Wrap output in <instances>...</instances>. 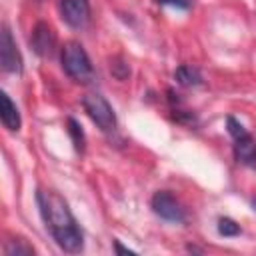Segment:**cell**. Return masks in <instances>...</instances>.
I'll return each mask as SVG.
<instances>
[{
    "label": "cell",
    "mask_w": 256,
    "mask_h": 256,
    "mask_svg": "<svg viewBox=\"0 0 256 256\" xmlns=\"http://www.w3.org/2000/svg\"><path fill=\"white\" fill-rule=\"evenodd\" d=\"M36 200H38L44 224L50 230L56 244L66 252H80L84 246V236L66 200L56 190H38Z\"/></svg>",
    "instance_id": "6da1fadb"
},
{
    "label": "cell",
    "mask_w": 256,
    "mask_h": 256,
    "mask_svg": "<svg viewBox=\"0 0 256 256\" xmlns=\"http://www.w3.org/2000/svg\"><path fill=\"white\" fill-rule=\"evenodd\" d=\"M62 70L66 72V76H70L76 82H90L94 76V68L92 62L84 50V46L80 42H66L62 48Z\"/></svg>",
    "instance_id": "7a4b0ae2"
},
{
    "label": "cell",
    "mask_w": 256,
    "mask_h": 256,
    "mask_svg": "<svg viewBox=\"0 0 256 256\" xmlns=\"http://www.w3.org/2000/svg\"><path fill=\"white\" fill-rule=\"evenodd\" d=\"M226 128H228V134L234 138L236 162H240L242 166H248V168H256V140L252 138V134L234 116L226 118Z\"/></svg>",
    "instance_id": "3957f363"
},
{
    "label": "cell",
    "mask_w": 256,
    "mask_h": 256,
    "mask_svg": "<svg viewBox=\"0 0 256 256\" xmlns=\"http://www.w3.org/2000/svg\"><path fill=\"white\" fill-rule=\"evenodd\" d=\"M82 106H84V112L88 114V118L102 132H114V128H116V114H114L110 102L102 94H98V92L84 94L82 96Z\"/></svg>",
    "instance_id": "277c9868"
},
{
    "label": "cell",
    "mask_w": 256,
    "mask_h": 256,
    "mask_svg": "<svg viewBox=\"0 0 256 256\" xmlns=\"http://www.w3.org/2000/svg\"><path fill=\"white\" fill-rule=\"evenodd\" d=\"M150 206H152L154 214L166 222H184V218H186V210L176 200V196L170 194L168 190H158L152 196Z\"/></svg>",
    "instance_id": "5b68a950"
},
{
    "label": "cell",
    "mask_w": 256,
    "mask_h": 256,
    "mask_svg": "<svg viewBox=\"0 0 256 256\" xmlns=\"http://www.w3.org/2000/svg\"><path fill=\"white\" fill-rule=\"evenodd\" d=\"M0 62H2V70L4 72H10V74H20L22 72L20 52L16 50L12 34H10V30L6 26L2 28V34H0Z\"/></svg>",
    "instance_id": "8992f818"
},
{
    "label": "cell",
    "mask_w": 256,
    "mask_h": 256,
    "mask_svg": "<svg viewBox=\"0 0 256 256\" xmlns=\"http://www.w3.org/2000/svg\"><path fill=\"white\" fill-rule=\"evenodd\" d=\"M30 46L32 50L42 56V58H50L56 50V34L52 30L50 24L46 22H38L32 30V36H30Z\"/></svg>",
    "instance_id": "52a82bcc"
},
{
    "label": "cell",
    "mask_w": 256,
    "mask_h": 256,
    "mask_svg": "<svg viewBox=\"0 0 256 256\" xmlns=\"http://www.w3.org/2000/svg\"><path fill=\"white\" fill-rule=\"evenodd\" d=\"M62 20L72 28H82L90 18L88 0H60Z\"/></svg>",
    "instance_id": "ba28073f"
},
{
    "label": "cell",
    "mask_w": 256,
    "mask_h": 256,
    "mask_svg": "<svg viewBox=\"0 0 256 256\" xmlns=\"http://www.w3.org/2000/svg\"><path fill=\"white\" fill-rule=\"evenodd\" d=\"M0 102H2V108H0V118H2V124L4 128H8L10 132H18L20 130V112L16 108V104L10 100V96L6 92L0 94Z\"/></svg>",
    "instance_id": "9c48e42d"
},
{
    "label": "cell",
    "mask_w": 256,
    "mask_h": 256,
    "mask_svg": "<svg viewBox=\"0 0 256 256\" xmlns=\"http://www.w3.org/2000/svg\"><path fill=\"white\" fill-rule=\"evenodd\" d=\"M174 78L180 86H198L202 84V76H200V70L190 66V64H182L176 68L174 72Z\"/></svg>",
    "instance_id": "30bf717a"
},
{
    "label": "cell",
    "mask_w": 256,
    "mask_h": 256,
    "mask_svg": "<svg viewBox=\"0 0 256 256\" xmlns=\"http://www.w3.org/2000/svg\"><path fill=\"white\" fill-rule=\"evenodd\" d=\"M68 134L74 142V148L78 152H84V146H86V138H84V132L80 128V124L74 120V118H68Z\"/></svg>",
    "instance_id": "8fae6325"
},
{
    "label": "cell",
    "mask_w": 256,
    "mask_h": 256,
    "mask_svg": "<svg viewBox=\"0 0 256 256\" xmlns=\"http://www.w3.org/2000/svg\"><path fill=\"white\" fill-rule=\"evenodd\" d=\"M242 232V228H240V224L238 222H234L232 218H220L218 220V234L220 236H224V238H230V236H238Z\"/></svg>",
    "instance_id": "7c38bea8"
},
{
    "label": "cell",
    "mask_w": 256,
    "mask_h": 256,
    "mask_svg": "<svg viewBox=\"0 0 256 256\" xmlns=\"http://www.w3.org/2000/svg\"><path fill=\"white\" fill-rule=\"evenodd\" d=\"M6 254L8 256H14V254H34V248L28 246V244H22V240H18V242H10L6 246Z\"/></svg>",
    "instance_id": "4fadbf2b"
},
{
    "label": "cell",
    "mask_w": 256,
    "mask_h": 256,
    "mask_svg": "<svg viewBox=\"0 0 256 256\" xmlns=\"http://www.w3.org/2000/svg\"><path fill=\"white\" fill-rule=\"evenodd\" d=\"M158 4L162 6H172V8H182V10H188L192 0H156Z\"/></svg>",
    "instance_id": "5bb4252c"
},
{
    "label": "cell",
    "mask_w": 256,
    "mask_h": 256,
    "mask_svg": "<svg viewBox=\"0 0 256 256\" xmlns=\"http://www.w3.org/2000/svg\"><path fill=\"white\" fill-rule=\"evenodd\" d=\"M114 250H116L118 254H134V250H130V248H124V246H122L118 240L114 242Z\"/></svg>",
    "instance_id": "9a60e30c"
}]
</instances>
